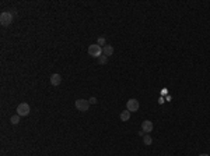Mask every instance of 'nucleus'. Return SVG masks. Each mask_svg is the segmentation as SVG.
I'll return each mask as SVG.
<instances>
[{"mask_svg":"<svg viewBox=\"0 0 210 156\" xmlns=\"http://www.w3.org/2000/svg\"><path fill=\"white\" fill-rule=\"evenodd\" d=\"M139 107H140V104H139V100L136 99H129L127 102H126V110H129V112H137L139 110Z\"/></svg>","mask_w":210,"mask_h":156,"instance_id":"obj_5","label":"nucleus"},{"mask_svg":"<svg viewBox=\"0 0 210 156\" xmlns=\"http://www.w3.org/2000/svg\"><path fill=\"white\" fill-rule=\"evenodd\" d=\"M87 52H88V54H90L91 57H95V59H98L100 56H102V48H101L100 45L94 43V45H90V46H88Z\"/></svg>","mask_w":210,"mask_h":156,"instance_id":"obj_1","label":"nucleus"},{"mask_svg":"<svg viewBox=\"0 0 210 156\" xmlns=\"http://www.w3.org/2000/svg\"><path fill=\"white\" fill-rule=\"evenodd\" d=\"M10 123H11L13 125H17L18 123H20V116H18V114L11 116V117H10Z\"/></svg>","mask_w":210,"mask_h":156,"instance_id":"obj_10","label":"nucleus"},{"mask_svg":"<svg viewBox=\"0 0 210 156\" xmlns=\"http://www.w3.org/2000/svg\"><path fill=\"white\" fill-rule=\"evenodd\" d=\"M199 156H210V155H207V153H202V155H199Z\"/></svg>","mask_w":210,"mask_h":156,"instance_id":"obj_15","label":"nucleus"},{"mask_svg":"<svg viewBox=\"0 0 210 156\" xmlns=\"http://www.w3.org/2000/svg\"><path fill=\"white\" fill-rule=\"evenodd\" d=\"M88 100H90V104H97V102H98V100H97V98H95V96H91V98H90V99H88Z\"/></svg>","mask_w":210,"mask_h":156,"instance_id":"obj_14","label":"nucleus"},{"mask_svg":"<svg viewBox=\"0 0 210 156\" xmlns=\"http://www.w3.org/2000/svg\"><path fill=\"white\" fill-rule=\"evenodd\" d=\"M97 45H100L101 48H104V46H106V39H105L104 36H100V38L97 39Z\"/></svg>","mask_w":210,"mask_h":156,"instance_id":"obj_12","label":"nucleus"},{"mask_svg":"<svg viewBox=\"0 0 210 156\" xmlns=\"http://www.w3.org/2000/svg\"><path fill=\"white\" fill-rule=\"evenodd\" d=\"M143 142H144V145H151L153 144V138L148 135V134H146V135L143 137Z\"/></svg>","mask_w":210,"mask_h":156,"instance_id":"obj_11","label":"nucleus"},{"mask_svg":"<svg viewBox=\"0 0 210 156\" xmlns=\"http://www.w3.org/2000/svg\"><path fill=\"white\" fill-rule=\"evenodd\" d=\"M11 22H13V13H10V11H3L0 14V24L3 27H9Z\"/></svg>","mask_w":210,"mask_h":156,"instance_id":"obj_2","label":"nucleus"},{"mask_svg":"<svg viewBox=\"0 0 210 156\" xmlns=\"http://www.w3.org/2000/svg\"><path fill=\"white\" fill-rule=\"evenodd\" d=\"M119 117H121L122 121H127V120L130 119V112H129V110H123V112H121V116H119Z\"/></svg>","mask_w":210,"mask_h":156,"instance_id":"obj_9","label":"nucleus"},{"mask_svg":"<svg viewBox=\"0 0 210 156\" xmlns=\"http://www.w3.org/2000/svg\"><path fill=\"white\" fill-rule=\"evenodd\" d=\"M60 82H62V75L60 74H52L51 75V84H52L53 86L60 85Z\"/></svg>","mask_w":210,"mask_h":156,"instance_id":"obj_7","label":"nucleus"},{"mask_svg":"<svg viewBox=\"0 0 210 156\" xmlns=\"http://www.w3.org/2000/svg\"><path fill=\"white\" fill-rule=\"evenodd\" d=\"M102 54L106 56V57L112 56V54H114V48H112L111 45H106V46H104V48H102Z\"/></svg>","mask_w":210,"mask_h":156,"instance_id":"obj_8","label":"nucleus"},{"mask_svg":"<svg viewBox=\"0 0 210 156\" xmlns=\"http://www.w3.org/2000/svg\"><path fill=\"white\" fill-rule=\"evenodd\" d=\"M17 114L20 116V117H25V116L30 114V112H31V107H30V104L25 103V102H22L17 106Z\"/></svg>","mask_w":210,"mask_h":156,"instance_id":"obj_3","label":"nucleus"},{"mask_svg":"<svg viewBox=\"0 0 210 156\" xmlns=\"http://www.w3.org/2000/svg\"><path fill=\"white\" fill-rule=\"evenodd\" d=\"M74 106H76V109L79 112H87L90 109V100H87V99H77Z\"/></svg>","mask_w":210,"mask_h":156,"instance_id":"obj_4","label":"nucleus"},{"mask_svg":"<svg viewBox=\"0 0 210 156\" xmlns=\"http://www.w3.org/2000/svg\"><path fill=\"white\" fill-rule=\"evenodd\" d=\"M153 128H154V125H153V123L150 120H144L142 123V131H144V133H151Z\"/></svg>","mask_w":210,"mask_h":156,"instance_id":"obj_6","label":"nucleus"},{"mask_svg":"<svg viewBox=\"0 0 210 156\" xmlns=\"http://www.w3.org/2000/svg\"><path fill=\"white\" fill-rule=\"evenodd\" d=\"M106 62H108V57L104 56V54L98 57V64H106Z\"/></svg>","mask_w":210,"mask_h":156,"instance_id":"obj_13","label":"nucleus"}]
</instances>
